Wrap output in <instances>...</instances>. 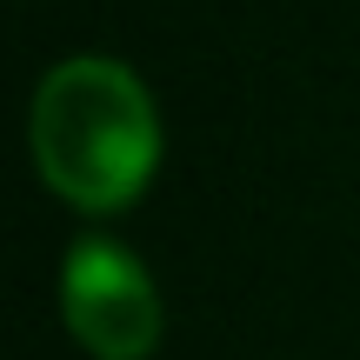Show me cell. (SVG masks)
<instances>
[{
    "label": "cell",
    "instance_id": "cell-1",
    "mask_svg": "<svg viewBox=\"0 0 360 360\" xmlns=\"http://www.w3.org/2000/svg\"><path fill=\"white\" fill-rule=\"evenodd\" d=\"M34 160L40 180L87 214L127 207L160 160V114L141 74L101 53L60 60L34 94Z\"/></svg>",
    "mask_w": 360,
    "mask_h": 360
},
{
    "label": "cell",
    "instance_id": "cell-2",
    "mask_svg": "<svg viewBox=\"0 0 360 360\" xmlns=\"http://www.w3.org/2000/svg\"><path fill=\"white\" fill-rule=\"evenodd\" d=\"M60 314L94 360H147L160 347V294L114 240H74L60 267Z\"/></svg>",
    "mask_w": 360,
    "mask_h": 360
}]
</instances>
